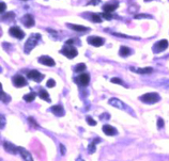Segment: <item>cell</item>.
<instances>
[{
	"instance_id": "cell-1",
	"label": "cell",
	"mask_w": 169,
	"mask_h": 161,
	"mask_svg": "<svg viewBox=\"0 0 169 161\" xmlns=\"http://www.w3.org/2000/svg\"><path fill=\"white\" fill-rule=\"evenodd\" d=\"M40 39H41V35L39 33L30 35V37L27 40L26 44H25V52H26V54H29V52L37 46V44Z\"/></svg>"
},
{
	"instance_id": "cell-2",
	"label": "cell",
	"mask_w": 169,
	"mask_h": 161,
	"mask_svg": "<svg viewBox=\"0 0 169 161\" xmlns=\"http://www.w3.org/2000/svg\"><path fill=\"white\" fill-rule=\"evenodd\" d=\"M161 97L160 95L157 94V93H147V94L142 95V96L140 97V100L142 102H145V104H155V102H160Z\"/></svg>"
},
{
	"instance_id": "cell-3",
	"label": "cell",
	"mask_w": 169,
	"mask_h": 161,
	"mask_svg": "<svg viewBox=\"0 0 169 161\" xmlns=\"http://www.w3.org/2000/svg\"><path fill=\"white\" fill-rule=\"evenodd\" d=\"M108 102H109V105L113 106V107L116 108H119V109H122L124 110V111H127V112H132L133 114H134V112L132 111V109L131 108H128L127 105L124 104L123 102H121L120 99H118V98H110L109 100H108Z\"/></svg>"
},
{
	"instance_id": "cell-4",
	"label": "cell",
	"mask_w": 169,
	"mask_h": 161,
	"mask_svg": "<svg viewBox=\"0 0 169 161\" xmlns=\"http://www.w3.org/2000/svg\"><path fill=\"white\" fill-rule=\"evenodd\" d=\"M62 54H64L67 58H69V59H74L75 57L78 54L77 50L75 47H73L72 45H65L63 47V49L61 50Z\"/></svg>"
},
{
	"instance_id": "cell-5",
	"label": "cell",
	"mask_w": 169,
	"mask_h": 161,
	"mask_svg": "<svg viewBox=\"0 0 169 161\" xmlns=\"http://www.w3.org/2000/svg\"><path fill=\"white\" fill-rule=\"evenodd\" d=\"M10 34L11 35H13L14 37H16V39H19V40H22V39H24L25 37V33H24V31L19 28V27H12L11 29H10Z\"/></svg>"
},
{
	"instance_id": "cell-6",
	"label": "cell",
	"mask_w": 169,
	"mask_h": 161,
	"mask_svg": "<svg viewBox=\"0 0 169 161\" xmlns=\"http://www.w3.org/2000/svg\"><path fill=\"white\" fill-rule=\"evenodd\" d=\"M167 47H168L167 40H161L160 42H157L154 45V48H153V50L156 52H161V51H164V50L167 49Z\"/></svg>"
},
{
	"instance_id": "cell-7",
	"label": "cell",
	"mask_w": 169,
	"mask_h": 161,
	"mask_svg": "<svg viewBox=\"0 0 169 161\" xmlns=\"http://www.w3.org/2000/svg\"><path fill=\"white\" fill-rule=\"evenodd\" d=\"M27 77H28L29 79L35 80L37 82H40L43 78H44V75H42L41 73L37 72V70H30L28 74H27Z\"/></svg>"
},
{
	"instance_id": "cell-8",
	"label": "cell",
	"mask_w": 169,
	"mask_h": 161,
	"mask_svg": "<svg viewBox=\"0 0 169 161\" xmlns=\"http://www.w3.org/2000/svg\"><path fill=\"white\" fill-rule=\"evenodd\" d=\"M13 84L17 88H22L27 84V81L24 77L21 76V75H16V76L13 77Z\"/></svg>"
},
{
	"instance_id": "cell-9",
	"label": "cell",
	"mask_w": 169,
	"mask_h": 161,
	"mask_svg": "<svg viewBox=\"0 0 169 161\" xmlns=\"http://www.w3.org/2000/svg\"><path fill=\"white\" fill-rule=\"evenodd\" d=\"M88 43L91 44L92 46H95V47H100L104 44V40L100 36H90L88 39Z\"/></svg>"
},
{
	"instance_id": "cell-10",
	"label": "cell",
	"mask_w": 169,
	"mask_h": 161,
	"mask_svg": "<svg viewBox=\"0 0 169 161\" xmlns=\"http://www.w3.org/2000/svg\"><path fill=\"white\" fill-rule=\"evenodd\" d=\"M3 147L7 153H10V154L15 155V154H17V152H18V147H16L14 144L7 142V141H4L3 142Z\"/></svg>"
},
{
	"instance_id": "cell-11",
	"label": "cell",
	"mask_w": 169,
	"mask_h": 161,
	"mask_svg": "<svg viewBox=\"0 0 169 161\" xmlns=\"http://www.w3.org/2000/svg\"><path fill=\"white\" fill-rule=\"evenodd\" d=\"M39 62L41 64H44L46 66H55V61L48 56H42L39 58Z\"/></svg>"
},
{
	"instance_id": "cell-12",
	"label": "cell",
	"mask_w": 169,
	"mask_h": 161,
	"mask_svg": "<svg viewBox=\"0 0 169 161\" xmlns=\"http://www.w3.org/2000/svg\"><path fill=\"white\" fill-rule=\"evenodd\" d=\"M50 111H52V113L56 114L57 116H62V115H64V109L63 107L60 105L52 106V107L50 108Z\"/></svg>"
},
{
	"instance_id": "cell-13",
	"label": "cell",
	"mask_w": 169,
	"mask_h": 161,
	"mask_svg": "<svg viewBox=\"0 0 169 161\" xmlns=\"http://www.w3.org/2000/svg\"><path fill=\"white\" fill-rule=\"evenodd\" d=\"M103 131L107 135H116L118 133L117 129H116L115 127L110 126V125H104V126H103Z\"/></svg>"
},
{
	"instance_id": "cell-14",
	"label": "cell",
	"mask_w": 169,
	"mask_h": 161,
	"mask_svg": "<svg viewBox=\"0 0 169 161\" xmlns=\"http://www.w3.org/2000/svg\"><path fill=\"white\" fill-rule=\"evenodd\" d=\"M18 152L21 153V156L25 161H33V159H32L31 157V154H30L28 150L25 149L24 147H18Z\"/></svg>"
},
{
	"instance_id": "cell-15",
	"label": "cell",
	"mask_w": 169,
	"mask_h": 161,
	"mask_svg": "<svg viewBox=\"0 0 169 161\" xmlns=\"http://www.w3.org/2000/svg\"><path fill=\"white\" fill-rule=\"evenodd\" d=\"M77 80L80 84L86 87V85H88L90 82V76H89V74H82V75H79V77H78Z\"/></svg>"
},
{
	"instance_id": "cell-16",
	"label": "cell",
	"mask_w": 169,
	"mask_h": 161,
	"mask_svg": "<svg viewBox=\"0 0 169 161\" xmlns=\"http://www.w3.org/2000/svg\"><path fill=\"white\" fill-rule=\"evenodd\" d=\"M22 22L26 27H32L34 25V19L30 14H26L22 18Z\"/></svg>"
},
{
	"instance_id": "cell-17",
	"label": "cell",
	"mask_w": 169,
	"mask_h": 161,
	"mask_svg": "<svg viewBox=\"0 0 169 161\" xmlns=\"http://www.w3.org/2000/svg\"><path fill=\"white\" fill-rule=\"evenodd\" d=\"M101 140L100 138H97V139H94V140H92V142L89 144V146H88V152L90 153V154H93V153L95 152V149H97V143H100L101 142Z\"/></svg>"
},
{
	"instance_id": "cell-18",
	"label": "cell",
	"mask_w": 169,
	"mask_h": 161,
	"mask_svg": "<svg viewBox=\"0 0 169 161\" xmlns=\"http://www.w3.org/2000/svg\"><path fill=\"white\" fill-rule=\"evenodd\" d=\"M67 27L72 28L73 30L75 31H78V32H85V31H88L89 28L88 27H84V26H79V25H73V24H67Z\"/></svg>"
},
{
	"instance_id": "cell-19",
	"label": "cell",
	"mask_w": 169,
	"mask_h": 161,
	"mask_svg": "<svg viewBox=\"0 0 169 161\" xmlns=\"http://www.w3.org/2000/svg\"><path fill=\"white\" fill-rule=\"evenodd\" d=\"M131 69L135 70V73H138V74H151V73L153 72L152 67H145V69H135L134 67H132Z\"/></svg>"
},
{
	"instance_id": "cell-20",
	"label": "cell",
	"mask_w": 169,
	"mask_h": 161,
	"mask_svg": "<svg viewBox=\"0 0 169 161\" xmlns=\"http://www.w3.org/2000/svg\"><path fill=\"white\" fill-rule=\"evenodd\" d=\"M117 7H118V4H109L108 3V4H105L104 7H103V10H104V12H106V13H112Z\"/></svg>"
},
{
	"instance_id": "cell-21",
	"label": "cell",
	"mask_w": 169,
	"mask_h": 161,
	"mask_svg": "<svg viewBox=\"0 0 169 161\" xmlns=\"http://www.w3.org/2000/svg\"><path fill=\"white\" fill-rule=\"evenodd\" d=\"M39 96L41 97L42 99L46 100L47 102H50L49 95H48V93H47L46 90H44V89H41V90H40V92H39Z\"/></svg>"
},
{
	"instance_id": "cell-22",
	"label": "cell",
	"mask_w": 169,
	"mask_h": 161,
	"mask_svg": "<svg viewBox=\"0 0 169 161\" xmlns=\"http://www.w3.org/2000/svg\"><path fill=\"white\" fill-rule=\"evenodd\" d=\"M119 52H120V56L127 57V56H130V54H131V49L128 48V47H127V46H121Z\"/></svg>"
},
{
	"instance_id": "cell-23",
	"label": "cell",
	"mask_w": 169,
	"mask_h": 161,
	"mask_svg": "<svg viewBox=\"0 0 169 161\" xmlns=\"http://www.w3.org/2000/svg\"><path fill=\"white\" fill-rule=\"evenodd\" d=\"M35 96H37V93L31 92V93H29V94L25 95L24 100H25V102H33V100H34Z\"/></svg>"
},
{
	"instance_id": "cell-24",
	"label": "cell",
	"mask_w": 169,
	"mask_h": 161,
	"mask_svg": "<svg viewBox=\"0 0 169 161\" xmlns=\"http://www.w3.org/2000/svg\"><path fill=\"white\" fill-rule=\"evenodd\" d=\"M1 100L3 102H6V104H7V102L11 100V97H10L9 95H7L3 91H1Z\"/></svg>"
},
{
	"instance_id": "cell-25",
	"label": "cell",
	"mask_w": 169,
	"mask_h": 161,
	"mask_svg": "<svg viewBox=\"0 0 169 161\" xmlns=\"http://www.w3.org/2000/svg\"><path fill=\"white\" fill-rule=\"evenodd\" d=\"M86 70V65L84 63H78V65L75 67V72L80 73V72H85Z\"/></svg>"
},
{
	"instance_id": "cell-26",
	"label": "cell",
	"mask_w": 169,
	"mask_h": 161,
	"mask_svg": "<svg viewBox=\"0 0 169 161\" xmlns=\"http://www.w3.org/2000/svg\"><path fill=\"white\" fill-rule=\"evenodd\" d=\"M110 81L112 82V83H117V84H121V85H125L124 83H123V81L120 79V78H112L110 79Z\"/></svg>"
},
{
	"instance_id": "cell-27",
	"label": "cell",
	"mask_w": 169,
	"mask_h": 161,
	"mask_svg": "<svg viewBox=\"0 0 169 161\" xmlns=\"http://www.w3.org/2000/svg\"><path fill=\"white\" fill-rule=\"evenodd\" d=\"M91 18H92V21H94V22H101V21H102L101 17L97 14H92L91 15Z\"/></svg>"
},
{
	"instance_id": "cell-28",
	"label": "cell",
	"mask_w": 169,
	"mask_h": 161,
	"mask_svg": "<svg viewBox=\"0 0 169 161\" xmlns=\"http://www.w3.org/2000/svg\"><path fill=\"white\" fill-rule=\"evenodd\" d=\"M87 122L90 126H95V125H97V122H95L91 116H87Z\"/></svg>"
},
{
	"instance_id": "cell-29",
	"label": "cell",
	"mask_w": 169,
	"mask_h": 161,
	"mask_svg": "<svg viewBox=\"0 0 169 161\" xmlns=\"http://www.w3.org/2000/svg\"><path fill=\"white\" fill-rule=\"evenodd\" d=\"M139 18H152L151 15H146V14H140V15H135V19Z\"/></svg>"
},
{
	"instance_id": "cell-30",
	"label": "cell",
	"mask_w": 169,
	"mask_h": 161,
	"mask_svg": "<svg viewBox=\"0 0 169 161\" xmlns=\"http://www.w3.org/2000/svg\"><path fill=\"white\" fill-rule=\"evenodd\" d=\"M102 16L104 17L105 19H107V21H110V19L112 18V13H106V12H103Z\"/></svg>"
},
{
	"instance_id": "cell-31",
	"label": "cell",
	"mask_w": 169,
	"mask_h": 161,
	"mask_svg": "<svg viewBox=\"0 0 169 161\" xmlns=\"http://www.w3.org/2000/svg\"><path fill=\"white\" fill-rule=\"evenodd\" d=\"M55 85H56V82H55V80H52V79H49L46 83L47 88H52V87H55Z\"/></svg>"
},
{
	"instance_id": "cell-32",
	"label": "cell",
	"mask_w": 169,
	"mask_h": 161,
	"mask_svg": "<svg viewBox=\"0 0 169 161\" xmlns=\"http://www.w3.org/2000/svg\"><path fill=\"white\" fill-rule=\"evenodd\" d=\"M28 121H29V122H30V124H31V125H32V126H33V127H35V128H37V127H39V125H37V121H34L33 119H32V117H29V119H28Z\"/></svg>"
},
{
	"instance_id": "cell-33",
	"label": "cell",
	"mask_w": 169,
	"mask_h": 161,
	"mask_svg": "<svg viewBox=\"0 0 169 161\" xmlns=\"http://www.w3.org/2000/svg\"><path fill=\"white\" fill-rule=\"evenodd\" d=\"M163 127H164V120L160 117V119L157 120V128L161 129V128H163Z\"/></svg>"
},
{
	"instance_id": "cell-34",
	"label": "cell",
	"mask_w": 169,
	"mask_h": 161,
	"mask_svg": "<svg viewBox=\"0 0 169 161\" xmlns=\"http://www.w3.org/2000/svg\"><path fill=\"white\" fill-rule=\"evenodd\" d=\"M6 7H7L6 3H4V2H1V4H0V12L3 13V12L6 11Z\"/></svg>"
},
{
	"instance_id": "cell-35",
	"label": "cell",
	"mask_w": 169,
	"mask_h": 161,
	"mask_svg": "<svg viewBox=\"0 0 169 161\" xmlns=\"http://www.w3.org/2000/svg\"><path fill=\"white\" fill-rule=\"evenodd\" d=\"M60 153L61 155H65V147L63 144H60Z\"/></svg>"
},
{
	"instance_id": "cell-36",
	"label": "cell",
	"mask_w": 169,
	"mask_h": 161,
	"mask_svg": "<svg viewBox=\"0 0 169 161\" xmlns=\"http://www.w3.org/2000/svg\"><path fill=\"white\" fill-rule=\"evenodd\" d=\"M4 124H6V119H4V115H1V128L4 127Z\"/></svg>"
},
{
	"instance_id": "cell-37",
	"label": "cell",
	"mask_w": 169,
	"mask_h": 161,
	"mask_svg": "<svg viewBox=\"0 0 169 161\" xmlns=\"http://www.w3.org/2000/svg\"><path fill=\"white\" fill-rule=\"evenodd\" d=\"M10 17H12V18H13V17H14V14H13V13H9V14H7V15H4V16H3V19H7V18H10Z\"/></svg>"
},
{
	"instance_id": "cell-38",
	"label": "cell",
	"mask_w": 169,
	"mask_h": 161,
	"mask_svg": "<svg viewBox=\"0 0 169 161\" xmlns=\"http://www.w3.org/2000/svg\"><path fill=\"white\" fill-rule=\"evenodd\" d=\"M100 2V0H92V1L89 2V4H97Z\"/></svg>"
},
{
	"instance_id": "cell-39",
	"label": "cell",
	"mask_w": 169,
	"mask_h": 161,
	"mask_svg": "<svg viewBox=\"0 0 169 161\" xmlns=\"http://www.w3.org/2000/svg\"><path fill=\"white\" fill-rule=\"evenodd\" d=\"M73 42H74V41H73V40H67V41L65 42V44H67V45H72V44H73Z\"/></svg>"
},
{
	"instance_id": "cell-40",
	"label": "cell",
	"mask_w": 169,
	"mask_h": 161,
	"mask_svg": "<svg viewBox=\"0 0 169 161\" xmlns=\"http://www.w3.org/2000/svg\"><path fill=\"white\" fill-rule=\"evenodd\" d=\"M76 161H85L84 159H82V157H78L77 158V159H76Z\"/></svg>"
},
{
	"instance_id": "cell-41",
	"label": "cell",
	"mask_w": 169,
	"mask_h": 161,
	"mask_svg": "<svg viewBox=\"0 0 169 161\" xmlns=\"http://www.w3.org/2000/svg\"><path fill=\"white\" fill-rule=\"evenodd\" d=\"M147 1H148V0H147Z\"/></svg>"
}]
</instances>
